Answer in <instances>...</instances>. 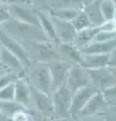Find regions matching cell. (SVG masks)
<instances>
[{"label": "cell", "mask_w": 116, "mask_h": 121, "mask_svg": "<svg viewBox=\"0 0 116 121\" xmlns=\"http://www.w3.org/2000/svg\"><path fill=\"white\" fill-rule=\"evenodd\" d=\"M6 33L14 37L20 43L25 41H51L47 39L40 26L23 23L13 18L2 25V28Z\"/></svg>", "instance_id": "obj_1"}, {"label": "cell", "mask_w": 116, "mask_h": 121, "mask_svg": "<svg viewBox=\"0 0 116 121\" xmlns=\"http://www.w3.org/2000/svg\"><path fill=\"white\" fill-rule=\"evenodd\" d=\"M21 43L28 44V48H25L32 63L50 64L56 60H60L57 44L52 41H25Z\"/></svg>", "instance_id": "obj_2"}, {"label": "cell", "mask_w": 116, "mask_h": 121, "mask_svg": "<svg viewBox=\"0 0 116 121\" xmlns=\"http://www.w3.org/2000/svg\"><path fill=\"white\" fill-rule=\"evenodd\" d=\"M28 74L26 81L33 88L52 95V76L48 64L33 63L28 68Z\"/></svg>", "instance_id": "obj_3"}, {"label": "cell", "mask_w": 116, "mask_h": 121, "mask_svg": "<svg viewBox=\"0 0 116 121\" xmlns=\"http://www.w3.org/2000/svg\"><path fill=\"white\" fill-rule=\"evenodd\" d=\"M73 92L67 85L62 86L52 93L54 106V118L57 117H69L71 105H72Z\"/></svg>", "instance_id": "obj_4"}, {"label": "cell", "mask_w": 116, "mask_h": 121, "mask_svg": "<svg viewBox=\"0 0 116 121\" xmlns=\"http://www.w3.org/2000/svg\"><path fill=\"white\" fill-rule=\"evenodd\" d=\"M0 45L2 48H6V50H8L13 55H15L21 60V63L23 64L25 69H28L30 67L32 62L26 48L22 45L20 41H18L14 37L9 35L8 33H6L1 28H0Z\"/></svg>", "instance_id": "obj_5"}, {"label": "cell", "mask_w": 116, "mask_h": 121, "mask_svg": "<svg viewBox=\"0 0 116 121\" xmlns=\"http://www.w3.org/2000/svg\"><path fill=\"white\" fill-rule=\"evenodd\" d=\"M98 91L99 90H97L93 85H89L87 87H84V88L76 91L73 94V98H72L70 117H72L76 121L79 120L81 111L83 110V108L88 103V101L93 97V95Z\"/></svg>", "instance_id": "obj_6"}, {"label": "cell", "mask_w": 116, "mask_h": 121, "mask_svg": "<svg viewBox=\"0 0 116 121\" xmlns=\"http://www.w3.org/2000/svg\"><path fill=\"white\" fill-rule=\"evenodd\" d=\"M8 9L11 14V18L13 19L23 22V23L40 26L39 11H35L32 7L28 6V2L9 6Z\"/></svg>", "instance_id": "obj_7"}, {"label": "cell", "mask_w": 116, "mask_h": 121, "mask_svg": "<svg viewBox=\"0 0 116 121\" xmlns=\"http://www.w3.org/2000/svg\"><path fill=\"white\" fill-rule=\"evenodd\" d=\"M48 67L52 76V88L54 92L62 86L67 85L72 65L63 60H56L48 64Z\"/></svg>", "instance_id": "obj_8"}, {"label": "cell", "mask_w": 116, "mask_h": 121, "mask_svg": "<svg viewBox=\"0 0 116 121\" xmlns=\"http://www.w3.org/2000/svg\"><path fill=\"white\" fill-rule=\"evenodd\" d=\"M89 85H92L89 71L82 65H73L71 67L67 86L73 92V94L76 91Z\"/></svg>", "instance_id": "obj_9"}, {"label": "cell", "mask_w": 116, "mask_h": 121, "mask_svg": "<svg viewBox=\"0 0 116 121\" xmlns=\"http://www.w3.org/2000/svg\"><path fill=\"white\" fill-rule=\"evenodd\" d=\"M31 98L32 107L34 110L40 113L43 117L54 118V106L52 95L31 87Z\"/></svg>", "instance_id": "obj_10"}, {"label": "cell", "mask_w": 116, "mask_h": 121, "mask_svg": "<svg viewBox=\"0 0 116 121\" xmlns=\"http://www.w3.org/2000/svg\"><path fill=\"white\" fill-rule=\"evenodd\" d=\"M109 107L110 106L108 105L102 92L98 91L93 95V97L88 101V103L81 111L79 120L82 118H88V117H94L103 114L107 111V109H109Z\"/></svg>", "instance_id": "obj_11"}, {"label": "cell", "mask_w": 116, "mask_h": 121, "mask_svg": "<svg viewBox=\"0 0 116 121\" xmlns=\"http://www.w3.org/2000/svg\"><path fill=\"white\" fill-rule=\"evenodd\" d=\"M60 60L69 63L70 65H82L84 54L74 43H59L57 44Z\"/></svg>", "instance_id": "obj_12"}, {"label": "cell", "mask_w": 116, "mask_h": 121, "mask_svg": "<svg viewBox=\"0 0 116 121\" xmlns=\"http://www.w3.org/2000/svg\"><path fill=\"white\" fill-rule=\"evenodd\" d=\"M14 101L21 105L22 107L28 109H33L32 98H31V87L28 84L26 79L18 77L14 82Z\"/></svg>", "instance_id": "obj_13"}, {"label": "cell", "mask_w": 116, "mask_h": 121, "mask_svg": "<svg viewBox=\"0 0 116 121\" xmlns=\"http://www.w3.org/2000/svg\"><path fill=\"white\" fill-rule=\"evenodd\" d=\"M52 18H53L55 28H56V33H57V36L60 43H74L75 37H76V35H77V30L75 29L72 22L60 20L54 17Z\"/></svg>", "instance_id": "obj_14"}, {"label": "cell", "mask_w": 116, "mask_h": 121, "mask_svg": "<svg viewBox=\"0 0 116 121\" xmlns=\"http://www.w3.org/2000/svg\"><path fill=\"white\" fill-rule=\"evenodd\" d=\"M0 65L4 67L7 71L12 72L19 77H21V75L24 73L25 68L21 60L15 55H13L4 48H2L1 54H0Z\"/></svg>", "instance_id": "obj_15"}, {"label": "cell", "mask_w": 116, "mask_h": 121, "mask_svg": "<svg viewBox=\"0 0 116 121\" xmlns=\"http://www.w3.org/2000/svg\"><path fill=\"white\" fill-rule=\"evenodd\" d=\"M82 66L87 70H99L109 67V55L84 54Z\"/></svg>", "instance_id": "obj_16"}, {"label": "cell", "mask_w": 116, "mask_h": 121, "mask_svg": "<svg viewBox=\"0 0 116 121\" xmlns=\"http://www.w3.org/2000/svg\"><path fill=\"white\" fill-rule=\"evenodd\" d=\"M116 48V39L111 41H93L87 47L82 48L83 54H100V55H110Z\"/></svg>", "instance_id": "obj_17"}, {"label": "cell", "mask_w": 116, "mask_h": 121, "mask_svg": "<svg viewBox=\"0 0 116 121\" xmlns=\"http://www.w3.org/2000/svg\"><path fill=\"white\" fill-rule=\"evenodd\" d=\"M100 31L99 26H91L89 28H86L80 31H77L76 37H75L74 43L77 45L78 48L82 50L88 44L93 43L97 35V33Z\"/></svg>", "instance_id": "obj_18"}, {"label": "cell", "mask_w": 116, "mask_h": 121, "mask_svg": "<svg viewBox=\"0 0 116 121\" xmlns=\"http://www.w3.org/2000/svg\"><path fill=\"white\" fill-rule=\"evenodd\" d=\"M39 17L40 27L43 30V32L46 33L47 39H50L52 43L58 44L60 41L58 39L57 33H56V28H55L53 18L50 16V14L43 12V11H39Z\"/></svg>", "instance_id": "obj_19"}, {"label": "cell", "mask_w": 116, "mask_h": 121, "mask_svg": "<svg viewBox=\"0 0 116 121\" xmlns=\"http://www.w3.org/2000/svg\"><path fill=\"white\" fill-rule=\"evenodd\" d=\"M84 10L89 15L90 19H91L94 26H100L101 23L104 21L100 10V0H94L91 3L85 5Z\"/></svg>", "instance_id": "obj_20"}, {"label": "cell", "mask_w": 116, "mask_h": 121, "mask_svg": "<svg viewBox=\"0 0 116 121\" xmlns=\"http://www.w3.org/2000/svg\"><path fill=\"white\" fill-rule=\"evenodd\" d=\"M80 9L76 7H62V8H55L50 11V14L52 17L57 18L60 20L64 21H72L76 15L78 14Z\"/></svg>", "instance_id": "obj_21"}, {"label": "cell", "mask_w": 116, "mask_h": 121, "mask_svg": "<svg viewBox=\"0 0 116 121\" xmlns=\"http://www.w3.org/2000/svg\"><path fill=\"white\" fill-rule=\"evenodd\" d=\"M71 22H72L73 26L77 31H80V30H83V29L91 27V26H94L91 19H90L89 15L87 14V12H86L84 9H80L78 14L76 15V17Z\"/></svg>", "instance_id": "obj_22"}, {"label": "cell", "mask_w": 116, "mask_h": 121, "mask_svg": "<svg viewBox=\"0 0 116 121\" xmlns=\"http://www.w3.org/2000/svg\"><path fill=\"white\" fill-rule=\"evenodd\" d=\"M24 109L26 108L22 107L15 101H0V113L4 117H7L8 119H10L11 116L15 112L19 110H24Z\"/></svg>", "instance_id": "obj_23"}, {"label": "cell", "mask_w": 116, "mask_h": 121, "mask_svg": "<svg viewBox=\"0 0 116 121\" xmlns=\"http://www.w3.org/2000/svg\"><path fill=\"white\" fill-rule=\"evenodd\" d=\"M100 10L104 20L115 19V0H100Z\"/></svg>", "instance_id": "obj_24"}, {"label": "cell", "mask_w": 116, "mask_h": 121, "mask_svg": "<svg viewBox=\"0 0 116 121\" xmlns=\"http://www.w3.org/2000/svg\"><path fill=\"white\" fill-rule=\"evenodd\" d=\"M109 106H116V85L101 91Z\"/></svg>", "instance_id": "obj_25"}, {"label": "cell", "mask_w": 116, "mask_h": 121, "mask_svg": "<svg viewBox=\"0 0 116 121\" xmlns=\"http://www.w3.org/2000/svg\"><path fill=\"white\" fill-rule=\"evenodd\" d=\"M14 83H11L0 90V101H14Z\"/></svg>", "instance_id": "obj_26"}, {"label": "cell", "mask_w": 116, "mask_h": 121, "mask_svg": "<svg viewBox=\"0 0 116 121\" xmlns=\"http://www.w3.org/2000/svg\"><path fill=\"white\" fill-rule=\"evenodd\" d=\"M18 77L19 76L12 73V72H6L5 74L1 75L0 76V90L5 88L6 86H8L11 83H14Z\"/></svg>", "instance_id": "obj_27"}, {"label": "cell", "mask_w": 116, "mask_h": 121, "mask_svg": "<svg viewBox=\"0 0 116 121\" xmlns=\"http://www.w3.org/2000/svg\"><path fill=\"white\" fill-rule=\"evenodd\" d=\"M31 117L32 116L29 114L27 109H24V110H19L15 112L11 116V118L9 120L10 121H30Z\"/></svg>", "instance_id": "obj_28"}, {"label": "cell", "mask_w": 116, "mask_h": 121, "mask_svg": "<svg viewBox=\"0 0 116 121\" xmlns=\"http://www.w3.org/2000/svg\"><path fill=\"white\" fill-rule=\"evenodd\" d=\"M116 39V32H108V31H100L97 33V35L95 37L94 41H102V43H105V41H111Z\"/></svg>", "instance_id": "obj_29"}, {"label": "cell", "mask_w": 116, "mask_h": 121, "mask_svg": "<svg viewBox=\"0 0 116 121\" xmlns=\"http://www.w3.org/2000/svg\"><path fill=\"white\" fill-rule=\"evenodd\" d=\"M10 18H11V14L9 12L8 7L0 4V26L5 24Z\"/></svg>", "instance_id": "obj_30"}, {"label": "cell", "mask_w": 116, "mask_h": 121, "mask_svg": "<svg viewBox=\"0 0 116 121\" xmlns=\"http://www.w3.org/2000/svg\"><path fill=\"white\" fill-rule=\"evenodd\" d=\"M100 30L108 32H116V22L115 19L113 20H104L101 25L99 26Z\"/></svg>", "instance_id": "obj_31"}, {"label": "cell", "mask_w": 116, "mask_h": 121, "mask_svg": "<svg viewBox=\"0 0 116 121\" xmlns=\"http://www.w3.org/2000/svg\"><path fill=\"white\" fill-rule=\"evenodd\" d=\"M24 2H25L24 0H0V3L7 7L15 5V4H20V3H24Z\"/></svg>", "instance_id": "obj_32"}, {"label": "cell", "mask_w": 116, "mask_h": 121, "mask_svg": "<svg viewBox=\"0 0 116 121\" xmlns=\"http://www.w3.org/2000/svg\"><path fill=\"white\" fill-rule=\"evenodd\" d=\"M109 67L116 69V48L109 55Z\"/></svg>", "instance_id": "obj_33"}, {"label": "cell", "mask_w": 116, "mask_h": 121, "mask_svg": "<svg viewBox=\"0 0 116 121\" xmlns=\"http://www.w3.org/2000/svg\"><path fill=\"white\" fill-rule=\"evenodd\" d=\"M55 121H76L74 120L72 117H57V118H54Z\"/></svg>", "instance_id": "obj_34"}, {"label": "cell", "mask_w": 116, "mask_h": 121, "mask_svg": "<svg viewBox=\"0 0 116 121\" xmlns=\"http://www.w3.org/2000/svg\"><path fill=\"white\" fill-rule=\"evenodd\" d=\"M6 72H9V71H7V70L5 69V68H4V67H3V66H1V65H0V76H1V75H3V74H5V73H6Z\"/></svg>", "instance_id": "obj_35"}, {"label": "cell", "mask_w": 116, "mask_h": 121, "mask_svg": "<svg viewBox=\"0 0 116 121\" xmlns=\"http://www.w3.org/2000/svg\"><path fill=\"white\" fill-rule=\"evenodd\" d=\"M42 121H55V119L52 118V117H43Z\"/></svg>", "instance_id": "obj_36"}, {"label": "cell", "mask_w": 116, "mask_h": 121, "mask_svg": "<svg viewBox=\"0 0 116 121\" xmlns=\"http://www.w3.org/2000/svg\"><path fill=\"white\" fill-rule=\"evenodd\" d=\"M115 19H116V0H115Z\"/></svg>", "instance_id": "obj_37"}, {"label": "cell", "mask_w": 116, "mask_h": 121, "mask_svg": "<svg viewBox=\"0 0 116 121\" xmlns=\"http://www.w3.org/2000/svg\"><path fill=\"white\" fill-rule=\"evenodd\" d=\"M1 50H2V47L0 45V54H1Z\"/></svg>", "instance_id": "obj_38"}, {"label": "cell", "mask_w": 116, "mask_h": 121, "mask_svg": "<svg viewBox=\"0 0 116 121\" xmlns=\"http://www.w3.org/2000/svg\"><path fill=\"white\" fill-rule=\"evenodd\" d=\"M24 1H25V2H28V0H24Z\"/></svg>", "instance_id": "obj_39"}, {"label": "cell", "mask_w": 116, "mask_h": 121, "mask_svg": "<svg viewBox=\"0 0 116 121\" xmlns=\"http://www.w3.org/2000/svg\"><path fill=\"white\" fill-rule=\"evenodd\" d=\"M115 22H116V19H115Z\"/></svg>", "instance_id": "obj_40"}, {"label": "cell", "mask_w": 116, "mask_h": 121, "mask_svg": "<svg viewBox=\"0 0 116 121\" xmlns=\"http://www.w3.org/2000/svg\"><path fill=\"white\" fill-rule=\"evenodd\" d=\"M0 4H1V3H0Z\"/></svg>", "instance_id": "obj_41"}]
</instances>
